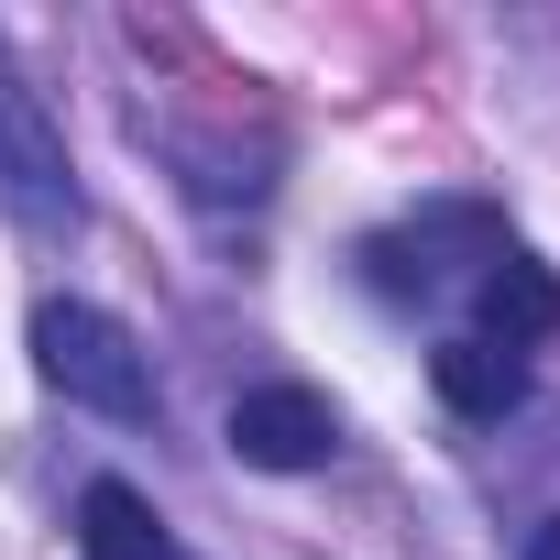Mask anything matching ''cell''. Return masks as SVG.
<instances>
[{
    "label": "cell",
    "mask_w": 560,
    "mask_h": 560,
    "mask_svg": "<svg viewBox=\"0 0 560 560\" xmlns=\"http://www.w3.org/2000/svg\"><path fill=\"white\" fill-rule=\"evenodd\" d=\"M34 363H45V385L67 396V407H89V418H154V363H143V341L110 319V308H89V298H45L34 308Z\"/></svg>",
    "instance_id": "1"
},
{
    "label": "cell",
    "mask_w": 560,
    "mask_h": 560,
    "mask_svg": "<svg viewBox=\"0 0 560 560\" xmlns=\"http://www.w3.org/2000/svg\"><path fill=\"white\" fill-rule=\"evenodd\" d=\"M0 209H12L34 242H67L78 231V165L45 121V100L23 78H0Z\"/></svg>",
    "instance_id": "2"
},
{
    "label": "cell",
    "mask_w": 560,
    "mask_h": 560,
    "mask_svg": "<svg viewBox=\"0 0 560 560\" xmlns=\"http://www.w3.org/2000/svg\"><path fill=\"white\" fill-rule=\"evenodd\" d=\"M231 451H242L253 472H319V462L341 451V418H330L319 385H253V396L231 407Z\"/></svg>",
    "instance_id": "3"
},
{
    "label": "cell",
    "mask_w": 560,
    "mask_h": 560,
    "mask_svg": "<svg viewBox=\"0 0 560 560\" xmlns=\"http://www.w3.org/2000/svg\"><path fill=\"white\" fill-rule=\"evenodd\" d=\"M472 308H483L472 341H494V352H538V341L560 330V275L527 264V253H494V264H483V287H472Z\"/></svg>",
    "instance_id": "4"
},
{
    "label": "cell",
    "mask_w": 560,
    "mask_h": 560,
    "mask_svg": "<svg viewBox=\"0 0 560 560\" xmlns=\"http://www.w3.org/2000/svg\"><path fill=\"white\" fill-rule=\"evenodd\" d=\"M429 385H440L462 418H516V407H527V352H494V341H440V352H429Z\"/></svg>",
    "instance_id": "5"
},
{
    "label": "cell",
    "mask_w": 560,
    "mask_h": 560,
    "mask_svg": "<svg viewBox=\"0 0 560 560\" xmlns=\"http://www.w3.org/2000/svg\"><path fill=\"white\" fill-rule=\"evenodd\" d=\"M78 549H89V560H165V516H154L121 472H100V483L78 494Z\"/></svg>",
    "instance_id": "6"
},
{
    "label": "cell",
    "mask_w": 560,
    "mask_h": 560,
    "mask_svg": "<svg viewBox=\"0 0 560 560\" xmlns=\"http://www.w3.org/2000/svg\"><path fill=\"white\" fill-rule=\"evenodd\" d=\"M527 560H560V516H549V527H538V538H527Z\"/></svg>",
    "instance_id": "7"
}]
</instances>
